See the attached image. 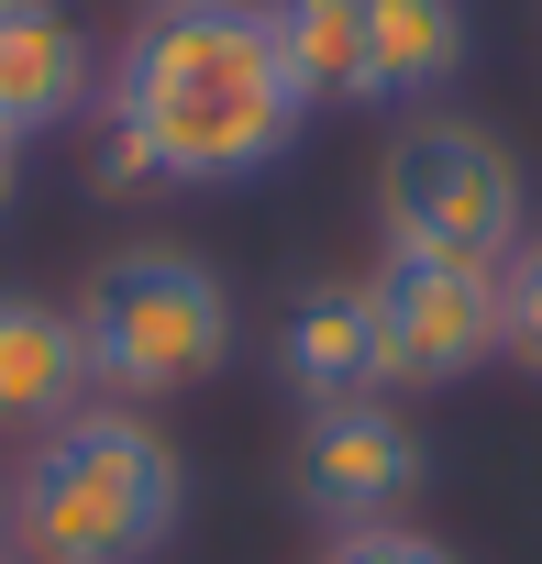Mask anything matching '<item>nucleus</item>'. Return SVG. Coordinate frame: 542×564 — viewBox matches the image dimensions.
Returning <instances> with one entry per match:
<instances>
[{
	"instance_id": "nucleus-1",
	"label": "nucleus",
	"mask_w": 542,
	"mask_h": 564,
	"mask_svg": "<svg viewBox=\"0 0 542 564\" xmlns=\"http://www.w3.org/2000/svg\"><path fill=\"white\" fill-rule=\"evenodd\" d=\"M100 111L155 155L166 188H243L311 122V100L289 89L278 45H265V0H166V12H144L100 78Z\"/></svg>"
},
{
	"instance_id": "nucleus-2",
	"label": "nucleus",
	"mask_w": 542,
	"mask_h": 564,
	"mask_svg": "<svg viewBox=\"0 0 542 564\" xmlns=\"http://www.w3.org/2000/svg\"><path fill=\"white\" fill-rule=\"evenodd\" d=\"M188 520V465L177 443L122 410V399H89L78 421H56L45 443H23L12 465V542L23 564H155Z\"/></svg>"
},
{
	"instance_id": "nucleus-3",
	"label": "nucleus",
	"mask_w": 542,
	"mask_h": 564,
	"mask_svg": "<svg viewBox=\"0 0 542 564\" xmlns=\"http://www.w3.org/2000/svg\"><path fill=\"white\" fill-rule=\"evenodd\" d=\"M232 289L221 265L188 243H122L111 265H89L78 289V344H89V388H111L122 410H155L177 388H210L232 366Z\"/></svg>"
},
{
	"instance_id": "nucleus-4",
	"label": "nucleus",
	"mask_w": 542,
	"mask_h": 564,
	"mask_svg": "<svg viewBox=\"0 0 542 564\" xmlns=\"http://www.w3.org/2000/svg\"><path fill=\"white\" fill-rule=\"evenodd\" d=\"M377 232L388 254H454V265H509L531 232L520 155L476 111H410L377 155Z\"/></svg>"
},
{
	"instance_id": "nucleus-5",
	"label": "nucleus",
	"mask_w": 542,
	"mask_h": 564,
	"mask_svg": "<svg viewBox=\"0 0 542 564\" xmlns=\"http://www.w3.org/2000/svg\"><path fill=\"white\" fill-rule=\"evenodd\" d=\"M377 311V366L388 388H465L498 355V265H454V254H388L366 276Z\"/></svg>"
},
{
	"instance_id": "nucleus-6",
	"label": "nucleus",
	"mask_w": 542,
	"mask_h": 564,
	"mask_svg": "<svg viewBox=\"0 0 542 564\" xmlns=\"http://www.w3.org/2000/svg\"><path fill=\"white\" fill-rule=\"evenodd\" d=\"M432 476V443L388 410V399H333V410H300V454H289V487L322 531H388L410 520Z\"/></svg>"
},
{
	"instance_id": "nucleus-7",
	"label": "nucleus",
	"mask_w": 542,
	"mask_h": 564,
	"mask_svg": "<svg viewBox=\"0 0 542 564\" xmlns=\"http://www.w3.org/2000/svg\"><path fill=\"white\" fill-rule=\"evenodd\" d=\"M100 56L78 34L67 0H0V133H56L78 111H100Z\"/></svg>"
},
{
	"instance_id": "nucleus-8",
	"label": "nucleus",
	"mask_w": 542,
	"mask_h": 564,
	"mask_svg": "<svg viewBox=\"0 0 542 564\" xmlns=\"http://www.w3.org/2000/svg\"><path fill=\"white\" fill-rule=\"evenodd\" d=\"M89 410V344L78 311L34 300V289H0V443H45L56 421Z\"/></svg>"
},
{
	"instance_id": "nucleus-9",
	"label": "nucleus",
	"mask_w": 542,
	"mask_h": 564,
	"mask_svg": "<svg viewBox=\"0 0 542 564\" xmlns=\"http://www.w3.org/2000/svg\"><path fill=\"white\" fill-rule=\"evenodd\" d=\"M278 366L300 388V410H333V399H377L388 366H377V311L355 276H311L278 322Z\"/></svg>"
},
{
	"instance_id": "nucleus-10",
	"label": "nucleus",
	"mask_w": 542,
	"mask_h": 564,
	"mask_svg": "<svg viewBox=\"0 0 542 564\" xmlns=\"http://www.w3.org/2000/svg\"><path fill=\"white\" fill-rule=\"evenodd\" d=\"M465 67V0H366V100H432Z\"/></svg>"
},
{
	"instance_id": "nucleus-11",
	"label": "nucleus",
	"mask_w": 542,
	"mask_h": 564,
	"mask_svg": "<svg viewBox=\"0 0 542 564\" xmlns=\"http://www.w3.org/2000/svg\"><path fill=\"white\" fill-rule=\"evenodd\" d=\"M265 45L311 111L366 100V0H265Z\"/></svg>"
},
{
	"instance_id": "nucleus-12",
	"label": "nucleus",
	"mask_w": 542,
	"mask_h": 564,
	"mask_svg": "<svg viewBox=\"0 0 542 564\" xmlns=\"http://www.w3.org/2000/svg\"><path fill=\"white\" fill-rule=\"evenodd\" d=\"M498 355L542 377V232H520L498 265Z\"/></svg>"
},
{
	"instance_id": "nucleus-13",
	"label": "nucleus",
	"mask_w": 542,
	"mask_h": 564,
	"mask_svg": "<svg viewBox=\"0 0 542 564\" xmlns=\"http://www.w3.org/2000/svg\"><path fill=\"white\" fill-rule=\"evenodd\" d=\"M322 564H465V553L432 542V531H410V520H388V531H333Z\"/></svg>"
},
{
	"instance_id": "nucleus-14",
	"label": "nucleus",
	"mask_w": 542,
	"mask_h": 564,
	"mask_svg": "<svg viewBox=\"0 0 542 564\" xmlns=\"http://www.w3.org/2000/svg\"><path fill=\"white\" fill-rule=\"evenodd\" d=\"M12 199H23V144L0 133V210H12Z\"/></svg>"
},
{
	"instance_id": "nucleus-15",
	"label": "nucleus",
	"mask_w": 542,
	"mask_h": 564,
	"mask_svg": "<svg viewBox=\"0 0 542 564\" xmlns=\"http://www.w3.org/2000/svg\"><path fill=\"white\" fill-rule=\"evenodd\" d=\"M0 520H12V487H0Z\"/></svg>"
},
{
	"instance_id": "nucleus-16",
	"label": "nucleus",
	"mask_w": 542,
	"mask_h": 564,
	"mask_svg": "<svg viewBox=\"0 0 542 564\" xmlns=\"http://www.w3.org/2000/svg\"><path fill=\"white\" fill-rule=\"evenodd\" d=\"M0 564H23V553H12V542H0Z\"/></svg>"
},
{
	"instance_id": "nucleus-17",
	"label": "nucleus",
	"mask_w": 542,
	"mask_h": 564,
	"mask_svg": "<svg viewBox=\"0 0 542 564\" xmlns=\"http://www.w3.org/2000/svg\"><path fill=\"white\" fill-rule=\"evenodd\" d=\"M144 12H166V0H144Z\"/></svg>"
}]
</instances>
